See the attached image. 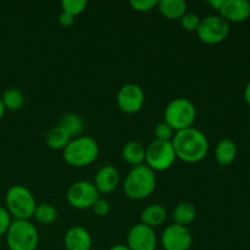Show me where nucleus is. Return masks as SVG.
<instances>
[{"label": "nucleus", "instance_id": "nucleus-1", "mask_svg": "<svg viewBox=\"0 0 250 250\" xmlns=\"http://www.w3.org/2000/svg\"><path fill=\"white\" fill-rule=\"evenodd\" d=\"M171 144L176 158L188 164L199 163L209 151V141L207 136L194 127L176 132Z\"/></svg>", "mask_w": 250, "mask_h": 250}, {"label": "nucleus", "instance_id": "nucleus-2", "mask_svg": "<svg viewBox=\"0 0 250 250\" xmlns=\"http://www.w3.org/2000/svg\"><path fill=\"white\" fill-rule=\"evenodd\" d=\"M156 188V176L146 164L134 166L126 176L124 192L132 200H142L151 195Z\"/></svg>", "mask_w": 250, "mask_h": 250}, {"label": "nucleus", "instance_id": "nucleus-3", "mask_svg": "<svg viewBox=\"0 0 250 250\" xmlns=\"http://www.w3.org/2000/svg\"><path fill=\"white\" fill-rule=\"evenodd\" d=\"M99 155V146L92 137H76L62 150L63 160L73 167H84L94 163Z\"/></svg>", "mask_w": 250, "mask_h": 250}, {"label": "nucleus", "instance_id": "nucleus-4", "mask_svg": "<svg viewBox=\"0 0 250 250\" xmlns=\"http://www.w3.org/2000/svg\"><path fill=\"white\" fill-rule=\"evenodd\" d=\"M5 205L10 216L15 220H29L33 217L37 207L36 199L28 188L21 185H15L7 189L5 195Z\"/></svg>", "mask_w": 250, "mask_h": 250}, {"label": "nucleus", "instance_id": "nucleus-5", "mask_svg": "<svg viewBox=\"0 0 250 250\" xmlns=\"http://www.w3.org/2000/svg\"><path fill=\"white\" fill-rule=\"evenodd\" d=\"M5 236L9 250H36L39 243L38 231L29 220H14Z\"/></svg>", "mask_w": 250, "mask_h": 250}, {"label": "nucleus", "instance_id": "nucleus-6", "mask_svg": "<svg viewBox=\"0 0 250 250\" xmlns=\"http://www.w3.org/2000/svg\"><path fill=\"white\" fill-rule=\"evenodd\" d=\"M197 117L194 104L187 98H176L171 100L164 111V121L172 127L175 132L189 128Z\"/></svg>", "mask_w": 250, "mask_h": 250}, {"label": "nucleus", "instance_id": "nucleus-7", "mask_svg": "<svg viewBox=\"0 0 250 250\" xmlns=\"http://www.w3.org/2000/svg\"><path fill=\"white\" fill-rule=\"evenodd\" d=\"M176 154L171 142H161L154 139L146 146V165L154 172L168 170L176 160Z\"/></svg>", "mask_w": 250, "mask_h": 250}, {"label": "nucleus", "instance_id": "nucleus-8", "mask_svg": "<svg viewBox=\"0 0 250 250\" xmlns=\"http://www.w3.org/2000/svg\"><path fill=\"white\" fill-rule=\"evenodd\" d=\"M229 34V23L220 15H211L200 20L197 36L200 42L209 45L224 42Z\"/></svg>", "mask_w": 250, "mask_h": 250}, {"label": "nucleus", "instance_id": "nucleus-9", "mask_svg": "<svg viewBox=\"0 0 250 250\" xmlns=\"http://www.w3.org/2000/svg\"><path fill=\"white\" fill-rule=\"evenodd\" d=\"M66 198H67L68 204L72 208L78 210H85L92 209L95 202L100 198V194L93 182L77 181L70 186Z\"/></svg>", "mask_w": 250, "mask_h": 250}, {"label": "nucleus", "instance_id": "nucleus-10", "mask_svg": "<svg viewBox=\"0 0 250 250\" xmlns=\"http://www.w3.org/2000/svg\"><path fill=\"white\" fill-rule=\"evenodd\" d=\"M144 102H146V94L143 88L136 83L124 84L117 93V106L125 114H137L142 110Z\"/></svg>", "mask_w": 250, "mask_h": 250}, {"label": "nucleus", "instance_id": "nucleus-11", "mask_svg": "<svg viewBox=\"0 0 250 250\" xmlns=\"http://www.w3.org/2000/svg\"><path fill=\"white\" fill-rule=\"evenodd\" d=\"M193 237L188 227L172 224L164 229L161 234V246L165 250H189Z\"/></svg>", "mask_w": 250, "mask_h": 250}, {"label": "nucleus", "instance_id": "nucleus-12", "mask_svg": "<svg viewBox=\"0 0 250 250\" xmlns=\"http://www.w3.org/2000/svg\"><path fill=\"white\" fill-rule=\"evenodd\" d=\"M126 246L129 250H156L158 238L155 231L139 222L128 231Z\"/></svg>", "mask_w": 250, "mask_h": 250}, {"label": "nucleus", "instance_id": "nucleus-13", "mask_svg": "<svg viewBox=\"0 0 250 250\" xmlns=\"http://www.w3.org/2000/svg\"><path fill=\"white\" fill-rule=\"evenodd\" d=\"M220 16L229 23H241L250 17V1L247 0H225Z\"/></svg>", "mask_w": 250, "mask_h": 250}, {"label": "nucleus", "instance_id": "nucleus-14", "mask_svg": "<svg viewBox=\"0 0 250 250\" xmlns=\"http://www.w3.org/2000/svg\"><path fill=\"white\" fill-rule=\"evenodd\" d=\"M94 186L99 194H110L120 185V172L115 166L105 165L98 170L94 177Z\"/></svg>", "mask_w": 250, "mask_h": 250}, {"label": "nucleus", "instance_id": "nucleus-15", "mask_svg": "<svg viewBox=\"0 0 250 250\" xmlns=\"http://www.w3.org/2000/svg\"><path fill=\"white\" fill-rule=\"evenodd\" d=\"M63 246L66 250H92V236L84 227H71L63 236Z\"/></svg>", "mask_w": 250, "mask_h": 250}, {"label": "nucleus", "instance_id": "nucleus-16", "mask_svg": "<svg viewBox=\"0 0 250 250\" xmlns=\"http://www.w3.org/2000/svg\"><path fill=\"white\" fill-rule=\"evenodd\" d=\"M122 159L127 164L134 166L143 165L146 161V146L137 141H131L122 146Z\"/></svg>", "mask_w": 250, "mask_h": 250}, {"label": "nucleus", "instance_id": "nucleus-17", "mask_svg": "<svg viewBox=\"0 0 250 250\" xmlns=\"http://www.w3.org/2000/svg\"><path fill=\"white\" fill-rule=\"evenodd\" d=\"M167 212L166 209L160 204H153L146 207L141 214V222L146 226L155 229L161 226L166 221Z\"/></svg>", "mask_w": 250, "mask_h": 250}, {"label": "nucleus", "instance_id": "nucleus-18", "mask_svg": "<svg viewBox=\"0 0 250 250\" xmlns=\"http://www.w3.org/2000/svg\"><path fill=\"white\" fill-rule=\"evenodd\" d=\"M237 156V144L232 139L225 138L215 148V159L221 166L231 165Z\"/></svg>", "mask_w": 250, "mask_h": 250}, {"label": "nucleus", "instance_id": "nucleus-19", "mask_svg": "<svg viewBox=\"0 0 250 250\" xmlns=\"http://www.w3.org/2000/svg\"><path fill=\"white\" fill-rule=\"evenodd\" d=\"M156 7L159 12L168 20H181L187 12V2L183 0H160Z\"/></svg>", "mask_w": 250, "mask_h": 250}, {"label": "nucleus", "instance_id": "nucleus-20", "mask_svg": "<svg viewBox=\"0 0 250 250\" xmlns=\"http://www.w3.org/2000/svg\"><path fill=\"white\" fill-rule=\"evenodd\" d=\"M71 139H72V137L70 136V133L58 125V126L49 129V132L46 133L45 142L46 146L53 150H63L66 146L71 142Z\"/></svg>", "mask_w": 250, "mask_h": 250}, {"label": "nucleus", "instance_id": "nucleus-21", "mask_svg": "<svg viewBox=\"0 0 250 250\" xmlns=\"http://www.w3.org/2000/svg\"><path fill=\"white\" fill-rule=\"evenodd\" d=\"M197 219V209L192 203H180L173 211V221L176 225L187 227Z\"/></svg>", "mask_w": 250, "mask_h": 250}, {"label": "nucleus", "instance_id": "nucleus-22", "mask_svg": "<svg viewBox=\"0 0 250 250\" xmlns=\"http://www.w3.org/2000/svg\"><path fill=\"white\" fill-rule=\"evenodd\" d=\"M24 98L23 92L16 87L7 88L4 92L1 97V102L4 104L5 110H10V111H17L21 109L24 105Z\"/></svg>", "mask_w": 250, "mask_h": 250}, {"label": "nucleus", "instance_id": "nucleus-23", "mask_svg": "<svg viewBox=\"0 0 250 250\" xmlns=\"http://www.w3.org/2000/svg\"><path fill=\"white\" fill-rule=\"evenodd\" d=\"M59 126L65 128L71 137H80L84 124H83V120L80 115L75 114V112H66L61 117Z\"/></svg>", "mask_w": 250, "mask_h": 250}, {"label": "nucleus", "instance_id": "nucleus-24", "mask_svg": "<svg viewBox=\"0 0 250 250\" xmlns=\"http://www.w3.org/2000/svg\"><path fill=\"white\" fill-rule=\"evenodd\" d=\"M33 217L37 222L42 225H51L58 219V210L48 203L38 204L34 209Z\"/></svg>", "mask_w": 250, "mask_h": 250}, {"label": "nucleus", "instance_id": "nucleus-25", "mask_svg": "<svg viewBox=\"0 0 250 250\" xmlns=\"http://www.w3.org/2000/svg\"><path fill=\"white\" fill-rule=\"evenodd\" d=\"M87 7V1L84 0H62L61 1V9L62 12L76 17L82 14Z\"/></svg>", "mask_w": 250, "mask_h": 250}, {"label": "nucleus", "instance_id": "nucleus-26", "mask_svg": "<svg viewBox=\"0 0 250 250\" xmlns=\"http://www.w3.org/2000/svg\"><path fill=\"white\" fill-rule=\"evenodd\" d=\"M176 132L173 131L172 127L170 125L166 124L165 121L159 122L155 126V129H154V136H155L156 141L161 142H171L172 141L173 136H175Z\"/></svg>", "mask_w": 250, "mask_h": 250}, {"label": "nucleus", "instance_id": "nucleus-27", "mask_svg": "<svg viewBox=\"0 0 250 250\" xmlns=\"http://www.w3.org/2000/svg\"><path fill=\"white\" fill-rule=\"evenodd\" d=\"M200 20L202 19H200L197 14L187 11L182 17H181L180 22L181 26L183 27V29H186L187 32H197L200 23Z\"/></svg>", "mask_w": 250, "mask_h": 250}, {"label": "nucleus", "instance_id": "nucleus-28", "mask_svg": "<svg viewBox=\"0 0 250 250\" xmlns=\"http://www.w3.org/2000/svg\"><path fill=\"white\" fill-rule=\"evenodd\" d=\"M158 0H131L129 5L138 12H149L158 6Z\"/></svg>", "mask_w": 250, "mask_h": 250}, {"label": "nucleus", "instance_id": "nucleus-29", "mask_svg": "<svg viewBox=\"0 0 250 250\" xmlns=\"http://www.w3.org/2000/svg\"><path fill=\"white\" fill-rule=\"evenodd\" d=\"M92 209L97 216L104 217L106 216V215H109L111 207H110V203L107 202L106 199H102V198H99V199L95 202V204L93 205Z\"/></svg>", "mask_w": 250, "mask_h": 250}, {"label": "nucleus", "instance_id": "nucleus-30", "mask_svg": "<svg viewBox=\"0 0 250 250\" xmlns=\"http://www.w3.org/2000/svg\"><path fill=\"white\" fill-rule=\"evenodd\" d=\"M11 216L5 208L0 207V237L6 234L10 225H11Z\"/></svg>", "mask_w": 250, "mask_h": 250}, {"label": "nucleus", "instance_id": "nucleus-31", "mask_svg": "<svg viewBox=\"0 0 250 250\" xmlns=\"http://www.w3.org/2000/svg\"><path fill=\"white\" fill-rule=\"evenodd\" d=\"M59 22H60L61 26L70 27V26H72L73 22H75V17L71 16V15H68V14H66V12H61L60 16H59Z\"/></svg>", "mask_w": 250, "mask_h": 250}, {"label": "nucleus", "instance_id": "nucleus-32", "mask_svg": "<svg viewBox=\"0 0 250 250\" xmlns=\"http://www.w3.org/2000/svg\"><path fill=\"white\" fill-rule=\"evenodd\" d=\"M224 2H225V0H209V1H208V4H209L212 9L220 11L222 7V5H224Z\"/></svg>", "mask_w": 250, "mask_h": 250}, {"label": "nucleus", "instance_id": "nucleus-33", "mask_svg": "<svg viewBox=\"0 0 250 250\" xmlns=\"http://www.w3.org/2000/svg\"><path fill=\"white\" fill-rule=\"evenodd\" d=\"M243 97H244V100H246L247 104L250 105V81H249L248 83H247L246 88H244Z\"/></svg>", "mask_w": 250, "mask_h": 250}, {"label": "nucleus", "instance_id": "nucleus-34", "mask_svg": "<svg viewBox=\"0 0 250 250\" xmlns=\"http://www.w3.org/2000/svg\"><path fill=\"white\" fill-rule=\"evenodd\" d=\"M109 250H129V248L125 244H116V246L111 247Z\"/></svg>", "mask_w": 250, "mask_h": 250}, {"label": "nucleus", "instance_id": "nucleus-35", "mask_svg": "<svg viewBox=\"0 0 250 250\" xmlns=\"http://www.w3.org/2000/svg\"><path fill=\"white\" fill-rule=\"evenodd\" d=\"M4 114H5V107H4V104H2V102H1V98H0V120L2 119Z\"/></svg>", "mask_w": 250, "mask_h": 250}, {"label": "nucleus", "instance_id": "nucleus-36", "mask_svg": "<svg viewBox=\"0 0 250 250\" xmlns=\"http://www.w3.org/2000/svg\"><path fill=\"white\" fill-rule=\"evenodd\" d=\"M249 127H250V119H249Z\"/></svg>", "mask_w": 250, "mask_h": 250}, {"label": "nucleus", "instance_id": "nucleus-37", "mask_svg": "<svg viewBox=\"0 0 250 250\" xmlns=\"http://www.w3.org/2000/svg\"><path fill=\"white\" fill-rule=\"evenodd\" d=\"M92 250H95V249H92Z\"/></svg>", "mask_w": 250, "mask_h": 250}]
</instances>
